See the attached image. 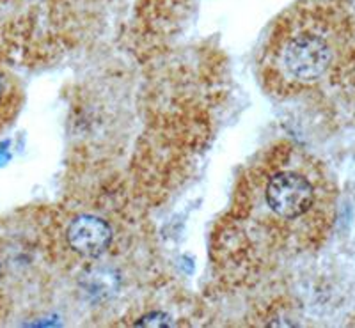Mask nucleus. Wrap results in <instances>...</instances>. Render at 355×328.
<instances>
[{"label":"nucleus","mask_w":355,"mask_h":328,"mask_svg":"<svg viewBox=\"0 0 355 328\" xmlns=\"http://www.w3.org/2000/svg\"><path fill=\"white\" fill-rule=\"evenodd\" d=\"M18 107V89L15 82L0 69V128L12 118Z\"/></svg>","instance_id":"obj_4"},{"label":"nucleus","mask_w":355,"mask_h":328,"mask_svg":"<svg viewBox=\"0 0 355 328\" xmlns=\"http://www.w3.org/2000/svg\"><path fill=\"white\" fill-rule=\"evenodd\" d=\"M68 244L84 257H98L105 254L112 239V233L105 220L93 215H82L68 227Z\"/></svg>","instance_id":"obj_3"},{"label":"nucleus","mask_w":355,"mask_h":328,"mask_svg":"<svg viewBox=\"0 0 355 328\" xmlns=\"http://www.w3.org/2000/svg\"><path fill=\"white\" fill-rule=\"evenodd\" d=\"M2 282H4V263L0 259V288H2Z\"/></svg>","instance_id":"obj_6"},{"label":"nucleus","mask_w":355,"mask_h":328,"mask_svg":"<svg viewBox=\"0 0 355 328\" xmlns=\"http://www.w3.org/2000/svg\"><path fill=\"white\" fill-rule=\"evenodd\" d=\"M336 188L320 160L291 142L247 165L214 235L220 272L242 280L315 250L331 233Z\"/></svg>","instance_id":"obj_1"},{"label":"nucleus","mask_w":355,"mask_h":328,"mask_svg":"<svg viewBox=\"0 0 355 328\" xmlns=\"http://www.w3.org/2000/svg\"><path fill=\"white\" fill-rule=\"evenodd\" d=\"M355 57V17L343 0H304L277 18L261 52L263 85L295 96L334 77Z\"/></svg>","instance_id":"obj_2"},{"label":"nucleus","mask_w":355,"mask_h":328,"mask_svg":"<svg viewBox=\"0 0 355 328\" xmlns=\"http://www.w3.org/2000/svg\"><path fill=\"white\" fill-rule=\"evenodd\" d=\"M158 318H160V314H153V316H150L148 318V320H158ZM139 325H158V327H164V325H167V321L164 320V318H162V321H139Z\"/></svg>","instance_id":"obj_5"}]
</instances>
